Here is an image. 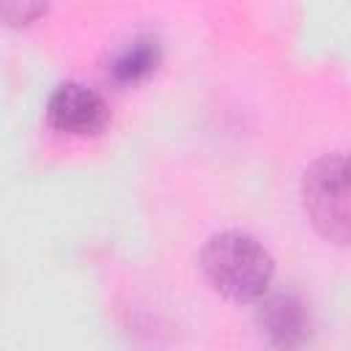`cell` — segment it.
<instances>
[{"label": "cell", "mask_w": 351, "mask_h": 351, "mask_svg": "<svg viewBox=\"0 0 351 351\" xmlns=\"http://www.w3.org/2000/svg\"><path fill=\"white\" fill-rule=\"evenodd\" d=\"M302 203L310 225L335 244H351V154L315 159L302 178Z\"/></svg>", "instance_id": "2"}, {"label": "cell", "mask_w": 351, "mask_h": 351, "mask_svg": "<svg viewBox=\"0 0 351 351\" xmlns=\"http://www.w3.org/2000/svg\"><path fill=\"white\" fill-rule=\"evenodd\" d=\"M159 58H162V44L154 33H140L134 38H129L112 58H110V66H107V74L115 85L121 88H129V85H137L143 80H148L156 66H159Z\"/></svg>", "instance_id": "5"}, {"label": "cell", "mask_w": 351, "mask_h": 351, "mask_svg": "<svg viewBox=\"0 0 351 351\" xmlns=\"http://www.w3.org/2000/svg\"><path fill=\"white\" fill-rule=\"evenodd\" d=\"M263 340L274 351H304L313 340V315L293 291H274L258 302L255 313Z\"/></svg>", "instance_id": "3"}, {"label": "cell", "mask_w": 351, "mask_h": 351, "mask_svg": "<svg viewBox=\"0 0 351 351\" xmlns=\"http://www.w3.org/2000/svg\"><path fill=\"white\" fill-rule=\"evenodd\" d=\"M200 269L211 288L233 302H261L274 277L269 250L244 230L214 233L200 250Z\"/></svg>", "instance_id": "1"}, {"label": "cell", "mask_w": 351, "mask_h": 351, "mask_svg": "<svg viewBox=\"0 0 351 351\" xmlns=\"http://www.w3.org/2000/svg\"><path fill=\"white\" fill-rule=\"evenodd\" d=\"M49 123L74 137H93L110 123L107 101L82 82H60L47 101Z\"/></svg>", "instance_id": "4"}, {"label": "cell", "mask_w": 351, "mask_h": 351, "mask_svg": "<svg viewBox=\"0 0 351 351\" xmlns=\"http://www.w3.org/2000/svg\"><path fill=\"white\" fill-rule=\"evenodd\" d=\"M14 11L19 14L22 25H25V22H30L33 16L44 14V11H47V5H41V3H22V5H19V3H5V5H3V14H14ZM19 19H16V22H19Z\"/></svg>", "instance_id": "6"}]
</instances>
